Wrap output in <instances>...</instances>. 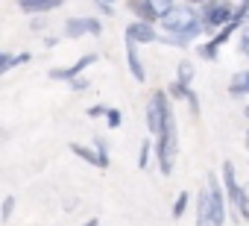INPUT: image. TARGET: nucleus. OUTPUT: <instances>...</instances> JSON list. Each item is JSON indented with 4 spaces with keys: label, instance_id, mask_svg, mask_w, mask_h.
I'll return each mask as SVG.
<instances>
[{
    "label": "nucleus",
    "instance_id": "nucleus-1",
    "mask_svg": "<svg viewBox=\"0 0 249 226\" xmlns=\"http://www.w3.org/2000/svg\"><path fill=\"white\" fill-rule=\"evenodd\" d=\"M159 24H161V30H164V36H161L159 41L173 44V47H188L194 38H199V36L205 33V24H202L199 12H196L191 3H185V6H173L170 12L161 15Z\"/></svg>",
    "mask_w": 249,
    "mask_h": 226
},
{
    "label": "nucleus",
    "instance_id": "nucleus-2",
    "mask_svg": "<svg viewBox=\"0 0 249 226\" xmlns=\"http://www.w3.org/2000/svg\"><path fill=\"white\" fill-rule=\"evenodd\" d=\"M156 153H159V168L161 173H173V165H176V156H179V130H176V115L173 109H167V118H164V127L161 132L156 135Z\"/></svg>",
    "mask_w": 249,
    "mask_h": 226
},
{
    "label": "nucleus",
    "instance_id": "nucleus-3",
    "mask_svg": "<svg viewBox=\"0 0 249 226\" xmlns=\"http://www.w3.org/2000/svg\"><path fill=\"white\" fill-rule=\"evenodd\" d=\"M199 18L205 24V33H220L234 15H231V0H205L202 9H199Z\"/></svg>",
    "mask_w": 249,
    "mask_h": 226
},
{
    "label": "nucleus",
    "instance_id": "nucleus-4",
    "mask_svg": "<svg viewBox=\"0 0 249 226\" xmlns=\"http://www.w3.org/2000/svg\"><path fill=\"white\" fill-rule=\"evenodd\" d=\"M167 109H170V94L164 88L153 91V97L147 103V130H150V135H159L161 132L164 118H167Z\"/></svg>",
    "mask_w": 249,
    "mask_h": 226
},
{
    "label": "nucleus",
    "instance_id": "nucleus-5",
    "mask_svg": "<svg viewBox=\"0 0 249 226\" xmlns=\"http://www.w3.org/2000/svg\"><path fill=\"white\" fill-rule=\"evenodd\" d=\"M223 185H226V197H229V206H231V214L240 217V206L246 200V191L243 185L237 182V173H234V162H223Z\"/></svg>",
    "mask_w": 249,
    "mask_h": 226
},
{
    "label": "nucleus",
    "instance_id": "nucleus-6",
    "mask_svg": "<svg viewBox=\"0 0 249 226\" xmlns=\"http://www.w3.org/2000/svg\"><path fill=\"white\" fill-rule=\"evenodd\" d=\"M100 33H103L100 18H68V24H65V38H71V41H76L82 36H100Z\"/></svg>",
    "mask_w": 249,
    "mask_h": 226
},
{
    "label": "nucleus",
    "instance_id": "nucleus-7",
    "mask_svg": "<svg viewBox=\"0 0 249 226\" xmlns=\"http://www.w3.org/2000/svg\"><path fill=\"white\" fill-rule=\"evenodd\" d=\"M205 185H208V194H211V208H214V226H226V203H223V191H226V185H220V179H217V173H208V179H205Z\"/></svg>",
    "mask_w": 249,
    "mask_h": 226
},
{
    "label": "nucleus",
    "instance_id": "nucleus-8",
    "mask_svg": "<svg viewBox=\"0 0 249 226\" xmlns=\"http://www.w3.org/2000/svg\"><path fill=\"white\" fill-rule=\"evenodd\" d=\"M97 59H100L97 53H85V56H79V59H76V62H73L71 68H53V71H50L47 76H50V79H65V82H71V79L82 76V71H85V68H91V65H94Z\"/></svg>",
    "mask_w": 249,
    "mask_h": 226
},
{
    "label": "nucleus",
    "instance_id": "nucleus-9",
    "mask_svg": "<svg viewBox=\"0 0 249 226\" xmlns=\"http://www.w3.org/2000/svg\"><path fill=\"white\" fill-rule=\"evenodd\" d=\"M126 38H132V41H138V44H156L161 36H159V30H156L153 24H147V21H132V24L126 27Z\"/></svg>",
    "mask_w": 249,
    "mask_h": 226
},
{
    "label": "nucleus",
    "instance_id": "nucleus-10",
    "mask_svg": "<svg viewBox=\"0 0 249 226\" xmlns=\"http://www.w3.org/2000/svg\"><path fill=\"white\" fill-rule=\"evenodd\" d=\"M126 65H129V71H132V79H138V82L147 79V68H144V62H141V44L132 41V38H126Z\"/></svg>",
    "mask_w": 249,
    "mask_h": 226
},
{
    "label": "nucleus",
    "instance_id": "nucleus-11",
    "mask_svg": "<svg viewBox=\"0 0 249 226\" xmlns=\"http://www.w3.org/2000/svg\"><path fill=\"white\" fill-rule=\"evenodd\" d=\"M126 9L135 15V21H147V24H159L161 15L156 12V6L150 0H126Z\"/></svg>",
    "mask_w": 249,
    "mask_h": 226
},
{
    "label": "nucleus",
    "instance_id": "nucleus-12",
    "mask_svg": "<svg viewBox=\"0 0 249 226\" xmlns=\"http://www.w3.org/2000/svg\"><path fill=\"white\" fill-rule=\"evenodd\" d=\"M59 6H65V0H18V9L24 15H47Z\"/></svg>",
    "mask_w": 249,
    "mask_h": 226
},
{
    "label": "nucleus",
    "instance_id": "nucleus-13",
    "mask_svg": "<svg viewBox=\"0 0 249 226\" xmlns=\"http://www.w3.org/2000/svg\"><path fill=\"white\" fill-rule=\"evenodd\" d=\"M196 226H214V208H211L208 185H205V191H199V197H196Z\"/></svg>",
    "mask_w": 249,
    "mask_h": 226
},
{
    "label": "nucleus",
    "instance_id": "nucleus-14",
    "mask_svg": "<svg viewBox=\"0 0 249 226\" xmlns=\"http://www.w3.org/2000/svg\"><path fill=\"white\" fill-rule=\"evenodd\" d=\"M229 94H231V97H243V94H249V71H237V74H231V79H229Z\"/></svg>",
    "mask_w": 249,
    "mask_h": 226
},
{
    "label": "nucleus",
    "instance_id": "nucleus-15",
    "mask_svg": "<svg viewBox=\"0 0 249 226\" xmlns=\"http://www.w3.org/2000/svg\"><path fill=\"white\" fill-rule=\"evenodd\" d=\"M33 59V53H18V56H12V53H3L0 56V74H9L15 65H27Z\"/></svg>",
    "mask_w": 249,
    "mask_h": 226
},
{
    "label": "nucleus",
    "instance_id": "nucleus-16",
    "mask_svg": "<svg viewBox=\"0 0 249 226\" xmlns=\"http://www.w3.org/2000/svg\"><path fill=\"white\" fill-rule=\"evenodd\" d=\"M194 74H196V68H194V62H191V59H182V62L176 65V82L191 85V82H194Z\"/></svg>",
    "mask_w": 249,
    "mask_h": 226
},
{
    "label": "nucleus",
    "instance_id": "nucleus-17",
    "mask_svg": "<svg viewBox=\"0 0 249 226\" xmlns=\"http://www.w3.org/2000/svg\"><path fill=\"white\" fill-rule=\"evenodd\" d=\"M71 153H73V156H79L82 162H88V165L100 168V156H97V150H91V147H85V144H71Z\"/></svg>",
    "mask_w": 249,
    "mask_h": 226
},
{
    "label": "nucleus",
    "instance_id": "nucleus-18",
    "mask_svg": "<svg viewBox=\"0 0 249 226\" xmlns=\"http://www.w3.org/2000/svg\"><path fill=\"white\" fill-rule=\"evenodd\" d=\"M240 27H243L240 21H229V24H226V27H223L220 33H214V44H217V47H223L226 41H231V36H234V33L240 30Z\"/></svg>",
    "mask_w": 249,
    "mask_h": 226
},
{
    "label": "nucleus",
    "instance_id": "nucleus-19",
    "mask_svg": "<svg viewBox=\"0 0 249 226\" xmlns=\"http://www.w3.org/2000/svg\"><path fill=\"white\" fill-rule=\"evenodd\" d=\"M188 203H191V194H188V191H179V194H176V203H173V217H176V220L185 217Z\"/></svg>",
    "mask_w": 249,
    "mask_h": 226
},
{
    "label": "nucleus",
    "instance_id": "nucleus-20",
    "mask_svg": "<svg viewBox=\"0 0 249 226\" xmlns=\"http://www.w3.org/2000/svg\"><path fill=\"white\" fill-rule=\"evenodd\" d=\"M196 53H199V59H205V62H214V59H217V53H220V47H217V44H214V38H211V41H208V44H202Z\"/></svg>",
    "mask_w": 249,
    "mask_h": 226
},
{
    "label": "nucleus",
    "instance_id": "nucleus-21",
    "mask_svg": "<svg viewBox=\"0 0 249 226\" xmlns=\"http://www.w3.org/2000/svg\"><path fill=\"white\" fill-rule=\"evenodd\" d=\"M94 150H97V156H100V168L106 170V168H108V147H106V141L97 138V141H94Z\"/></svg>",
    "mask_w": 249,
    "mask_h": 226
},
{
    "label": "nucleus",
    "instance_id": "nucleus-22",
    "mask_svg": "<svg viewBox=\"0 0 249 226\" xmlns=\"http://www.w3.org/2000/svg\"><path fill=\"white\" fill-rule=\"evenodd\" d=\"M150 150H153V141H144V144H141V153H138V168H141V170H144L147 162H150Z\"/></svg>",
    "mask_w": 249,
    "mask_h": 226
},
{
    "label": "nucleus",
    "instance_id": "nucleus-23",
    "mask_svg": "<svg viewBox=\"0 0 249 226\" xmlns=\"http://www.w3.org/2000/svg\"><path fill=\"white\" fill-rule=\"evenodd\" d=\"M106 121H108V127H111V130H117V127L123 124V115H120V109H108Z\"/></svg>",
    "mask_w": 249,
    "mask_h": 226
},
{
    "label": "nucleus",
    "instance_id": "nucleus-24",
    "mask_svg": "<svg viewBox=\"0 0 249 226\" xmlns=\"http://www.w3.org/2000/svg\"><path fill=\"white\" fill-rule=\"evenodd\" d=\"M85 115H88V118H106V115H108V106H88Z\"/></svg>",
    "mask_w": 249,
    "mask_h": 226
},
{
    "label": "nucleus",
    "instance_id": "nucleus-25",
    "mask_svg": "<svg viewBox=\"0 0 249 226\" xmlns=\"http://www.w3.org/2000/svg\"><path fill=\"white\" fill-rule=\"evenodd\" d=\"M150 3L156 6V12H159V15H164V12H170V9L176 6V3H173V0H150Z\"/></svg>",
    "mask_w": 249,
    "mask_h": 226
},
{
    "label": "nucleus",
    "instance_id": "nucleus-26",
    "mask_svg": "<svg viewBox=\"0 0 249 226\" xmlns=\"http://www.w3.org/2000/svg\"><path fill=\"white\" fill-rule=\"evenodd\" d=\"M12 211H15V197L9 194V197L3 200V220H9V217H12Z\"/></svg>",
    "mask_w": 249,
    "mask_h": 226
},
{
    "label": "nucleus",
    "instance_id": "nucleus-27",
    "mask_svg": "<svg viewBox=\"0 0 249 226\" xmlns=\"http://www.w3.org/2000/svg\"><path fill=\"white\" fill-rule=\"evenodd\" d=\"M240 53H243V56H249V27H243V30H240Z\"/></svg>",
    "mask_w": 249,
    "mask_h": 226
},
{
    "label": "nucleus",
    "instance_id": "nucleus-28",
    "mask_svg": "<svg viewBox=\"0 0 249 226\" xmlns=\"http://www.w3.org/2000/svg\"><path fill=\"white\" fill-rule=\"evenodd\" d=\"M71 88H73V91H82V88H88V76H76V79H71Z\"/></svg>",
    "mask_w": 249,
    "mask_h": 226
},
{
    "label": "nucleus",
    "instance_id": "nucleus-29",
    "mask_svg": "<svg viewBox=\"0 0 249 226\" xmlns=\"http://www.w3.org/2000/svg\"><path fill=\"white\" fill-rule=\"evenodd\" d=\"M94 6H97V9H100L103 15H111V12H114V6H111V3H106V0H97Z\"/></svg>",
    "mask_w": 249,
    "mask_h": 226
},
{
    "label": "nucleus",
    "instance_id": "nucleus-30",
    "mask_svg": "<svg viewBox=\"0 0 249 226\" xmlns=\"http://www.w3.org/2000/svg\"><path fill=\"white\" fill-rule=\"evenodd\" d=\"M33 30H36V33H41V30H44V21H41L38 15H36V21H33Z\"/></svg>",
    "mask_w": 249,
    "mask_h": 226
},
{
    "label": "nucleus",
    "instance_id": "nucleus-31",
    "mask_svg": "<svg viewBox=\"0 0 249 226\" xmlns=\"http://www.w3.org/2000/svg\"><path fill=\"white\" fill-rule=\"evenodd\" d=\"M82 226H100V217H91V220H85Z\"/></svg>",
    "mask_w": 249,
    "mask_h": 226
},
{
    "label": "nucleus",
    "instance_id": "nucleus-32",
    "mask_svg": "<svg viewBox=\"0 0 249 226\" xmlns=\"http://www.w3.org/2000/svg\"><path fill=\"white\" fill-rule=\"evenodd\" d=\"M185 3H191V6H202L205 0H185Z\"/></svg>",
    "mask_w": 249,
    "mask_h": 226
},
{
    "label": "nucleus",
    "instance_id": "nucleus-33",
    "mask_svg": "<svg viewBox=\"0 0 249 226\" xmlns=\"http://www.w3.org/2000/svg\"><path fill=\"white\" fill-rule=\"evenodd\" d=\"M243 115H246V118H249V106H246V109H243Z\"/></svg>",
    "mask_w": 249,
    "mask_h": 226
},
{
    "label": "nucleus",
    "instance_id": "nucleus-34",
    "mask_svg": "<svg viewBox=\"0 0 249 226\" xmlns=\"http://www.w3.org/2000/svg\"><path fill=\"white\" fill-rule=\"evenodd\" d=\"M246 150H249V132H246Z\"/></svg>",
    "mask_w": 249,
    "mask_h": 226
},
{
    "label": "nucleus",
    "instance_id": "nucleus-35",
    "mask_svg": "<svg viewBox=\"0 0 249 226\" xmlns=\"http://www.w3.org/2000/svg\"><path fill=\"white\" fill-rule=\"evenodd\" d=\"M106 3H117V0H106Z\"/></svg>",
    "mask_w": 249,
    "mask_h": 226
}]
</instances>
